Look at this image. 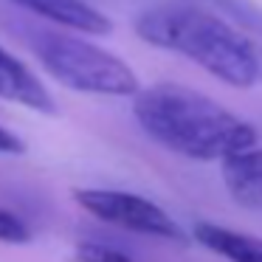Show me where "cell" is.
Masks as SVG:
<instances>
[{
	"label": "cell",
	"instance_id": "obj_3",
	"mask_svg": "<svg viewBox=\"0 0 262 262\" xmlns=\"http://www.w3.org/2000/svg\"><path fill=\"white\" fill-rule=\"evenodd\" d=\"M34 51L42 68L71 91L96 96H138L141 91L136 71L124 59L82 37L40 31L34 34Z\"/></svg>",
	"mask_w": 262,
	"mask_h": 262
},
{
	"label": "cell",
	"instance_id": "obj_6",
	"mask_svg": "<svg viewBox=\"0 0 262 262\" xmlns=\"http://www.w3.org/2000/svg\"><path fill=\"white\" fill-rule=\"evenodd\" d=\"M14 3L65 29L82 31V34H110L113 31V23L85 0H14Z\"/></svg>",
	"mask_w": 262,
	"mask_h": 262
},
{
	"label": "cell",
	"instance_id": "obj_7",
	"mask_svg": "<svg viewBox=\"0 0 262 262\" xmlns=\"http://www.w3.org/2000/svg\"><path fill=\"white\" fill-rule=\"evenodd\" d=\"M194 243L214 251L217 256L228 262H262V237L234 231V228L217 226L209 220L194 223Z\"/></svg>",
	"mask_w": 262,
	"mask_h": 262
},
{
	"label": "cell",
	"instance_id": "obj_9",
	"mask_svg": "<svg viewBox=\"0 0 262 262\" xmlns=\"http://www.w3.org/2000/svg\"><path fill=\"white\" fill-rule=\"evenodd\" d=\"M211 6H217L220 14H228L231 20H237L239 26L251 29L254 34H262V9L254 6L251 0H209Z\"/></svg>",
	"mask_w": 262,
	"mask_h": 262
},
{
	"label": "cell",
	"instance_id": "obj_12",
	"mask_svg": "<svg viewBox=\"0 0 262 262\" xmlns=\"http://www.w3.org/2000/svg\"><path fill=\"white\" fill-rule=\"evenodd\" d=\"M20 152H26L23 138L9 133L6 127H0V155H20Z\"/></svg>",
	"mask_w": 262,
	"mask_h": 262
},
{
	"label": "cell",
	"instance_id": "obj_11",
	"mask_svg": "<svg viewBox=\"0 0 262 262\" xmlns=\"http://www.w3.org/2000/svg\"><path fill=\"white\" fill-rule=\"evenodd\" d=\"M31 239V231L17 214L0 209V243H12V245H23Z\"/></svg>",
	"mask_w": 262,
	"mask_h": 262
},
{
	"label": "cell",
	"instance_id": "obj_2",
	"mask_svg": "<svg viewBox=\"0 0 262 262\" xmlns=\"http://www.w3.org/2000/svg\"><path fill=\"white\" fill-rule=\"evenodd\" d=\"M136 34L155 48L192 59L231 88L262 85V42L220 14L194 6H158L136 20Z\"/></svg>",
	"mask_w": 262,
	"mask_h": 262
},
{
	"label": "cell",
	"instance_id": "obj_1",
	"mask_svg": "<svg viewBox=\"0 0 262 262\" xmlns=\"http://www.w3.org/2000/svg\"><path fill=\"white\" fill-rule=\"evenodd\" d=\"M138 124L152 141L194 161H226L254 149L256 130L206 93L161 82L138 91L133 104Z\"/></svg>",
	"mask_w": 262,
	"mask_h": 262
},
{
	"label": "cell",
	"instance_id": "obj_5",
	"mask_svg": "<svg viewBox=\"0 0 262 262\" xmlns=\"http://www.w3.org/2000/svg\"><path fill=\"white\" fill-rule=\"evenodd\" d=\"M0 99L17 102L46 116L57 113V104H54L51 93L46 91V85L20 59H14L6 48H0Z\"/></svg>",
	"mask_w": 262,
	"mask_h": 262
},
{
	"label": "cell",
	"instance_id": "obj_8",
	"mask_svg": "<svg viewBox=\"0 0 262 262\" xmlns=\"http://www.w3.org/2000/svg\"><path fill=\"white\" fill-rule=\"evenodd\" d=\"M223 181L237 203L262 209V149H245L223 161Z\"/></svg>",
	"mask_w": 262,
	"mask_h": 262
},
{
	"label": "cell",
	"instance_id": "obj_4",
	"mask_svg": "<svg viewBox=\"0 0 262 262\" xmlns=\"http://www.w3.org/2000/svg\"><path fill=\"white\" fill-rule=\"evenodd\" d=\"M74 200L88 214L124 228V231L166 239V243H189L183 228L158 203L141 198V194L119 192V189H76Z\"/></svg>",
	"mask_w": 262,
	"mask_h": 262
},
{
	"label": "cell",
	"instance_id": "obj_10",
	"mask_svg": "<svg viewBox=\"0 0 262 262\" xmlns=\"http://www.w3.org/2000/svg\"><path fill=\"white\" fill-rule=\"evenodd\" d=\"M74 262H133L127 254H121L119 248L99 243H79L74 251Z\"/></svg>",
	"mask_w": 262,
	"mask_h": 262
}]
</instances>
